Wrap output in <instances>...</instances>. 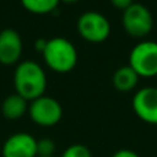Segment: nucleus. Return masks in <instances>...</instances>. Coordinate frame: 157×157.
I'll return each instance as SVG.
<instances>
[{"label": "nucleus", "instance_id": "f257e3e1", "mask_svg": "<svg viewBox=\"0 0 157 157\" xmlns=\"http://www.w3.org/2000/svg\"><path fill=\"white\" fill-rule=\"evenodd\" d=\"M15 94L28 102L46 95L47 76L44 69L35 61H22L14 72Z\"/></svg>", "mask_w": 157, "mask_h": 157}, {"label": "nucleus", "instance_id": "f03ea898", "mask_svg": "<svg viewBox=\"0 0 157 157\" xmlns=\"http://www.w3.org/2000/svg\"><path fill=\"white\" fill-rule=\"evenodd\" d=\"M41 54L46 65L57 73H68L77 65V50L75 44L65 37H52L47 40L46 48Z\"/></svg>", "mask_w": 157, "mask_h": 157}, {"label": "nucleus", "instance_id": "7ed1b4c3", "mask_svg": "<svg viewBox=\"0 0 157 157\" xmlns=\"http://www.w3.org/2000/svg\"><path fill=\"white\" fill-rule=\"evenodd\" d=\"M110 32L112 28L109 19L97 11H87L77 19V33L88 43H103L109 39Z\"/></svg>", "mask_w": 157, "mask_h": 157}, {"label": "nucleus", "instance_id": "20e7f679", "mask_svg": "<svg viewBox=\"0 0 157 157\" xmlns=\"http://www.w3.org/2000/svg\"><path fill=\"white\" fill-rule=\"evenodd\" d=\"M128 66L135 71L139 77L152 78L157 76V43L141 41L130 52Z\"/></svg>", "mask_w": 157, "mask_h": 157}, {"label": "nucleus", "instance_id": "39448f33", "mask_svg": "<svg viewBox=\"0 0 157 157\" xmlns=\"http://www.w3.org/2000/svg\"><path fill=\"white\" fill-rule=\"evenodd\" d=\"M121 25L131 37L142 39L152 32L155 21L152 13L146 6L141 3H134L125 11H123Z\"/></svg>", "mask_w": 157, "mask_h": 157}, {"label": "nucleus", "instance_id": "423d86ee", "mask_svg": "<svg viewBox=\"0 0 157 157\" xmlns=\"http://www.w3.org/2000/svg\"><path fill=\"white\" fill-rule=\"evenodd\" d=\"M28 114L30 120L40 127H54L62 120L63 110L55 98L43 95L29 103Z\"/></svg>", "mask_w": 157, "mask_h": 157}, {"label": "nucleus", "instance_id": "0eeeda50", "mask_svg": "<svg viewBox=\"0 0 157 157\" xmlns=\"http://www.w3.org/2000/svg\"><path fill=\"white\" fill-rule=\"evenodd\" d=\"M132 109L142 121L157 125V87L138 90L132 98Z\"/></svg>", "mask_w": 157, "mask_h": 157}, {"label": "nucleus", "instance_id": "6e6552de", "mask_svg": "<svg viewBox=\"0 0 157 157\" xmlns=\"http://www.w3.org/2000/svg\"><path fill=\"white\" fill-rule=\"evenodd\" d=\"M3 157H37V139L28 132L8 136L2 146Z\"/></svg>", "mask_w": 157, "mask_h": 157}, {"label": "nucleus", "instance_id": "1a4fd4ad", "mask_svg": "<svg viewBox=\"0 0 157 157\" xmlns=\"http://www.w3.org/2000/svg\"><path fill=\"white\" fill-rule=\"evenodd\" d=\"M24 43L15 29H3L0 32V63L4 66L17 65L22 57Z\"/></svg>", "mask_w": 157, "mask_h": 157}, {"label": "nucleus", "instance_id": "9d476101", "mask_svg": "<svg viewBox=\"0 0 157 157\" xmlns=\"http://www.w3.org/2000/svg\"><path fill=\"white\" fill-rule=\"evenodd\" d=\"M28 101L18 94H11L2 102V114L7 120H19L28 113Z\"/></svg>", "mask_w": 157, "mask_h": 157}, {"label": "nucleus", "instance_id": "9b49d317", "mask_svg": "<svg viewBox=\"0 0 157 157\" xmlns=\"http://www.w3.org/2000/svg\"><path fill=\"white\" fill-rule=\"evenodd\" d=\"M138 80H139V76L135 73V71L128 65L119 68L113 73V77H112L113 87L117 91H121V92L132 91L136 87V84H138Z\"/></svg>", "mask_w": 157, "mask_h": 157}, {"label": "nucleus", "instance_id": "f8f14e48", "mask_svg": "<svg viewBox=\"0 0 157 157\" xmlns=\"http://www.w3.org/2000/svg\"><path fill=\"white\" fill-rule=\"evenodd\" d=\"M59 3V0H21V4L25 10L36 15H46L52 13Z\"/></svg>", "mask_w": 157, "mask_h": 157}, {"label": "nucleus", "instance_id": "ddd939ff", "mask_svg": "<svg viewBox=\"0 0 157 157\" xmlns=\"http://www.w3.org/2000/svg\"><path fill=\"white\" fill-rule=\"evenodd\" d=\"M61 157H92V153L86 145L75 144L66 147Z\"/></svg>", "mask_w": 157, "mask_h": 157}, {"label": "nucleus", "instance_id": "4468645a", "mask_svg": "<svg viewBox=\"0 0 157 157\" xmlns=\"http://www.w3.org/2000/svg\"><path fill=\"white\" fill-rule=\"evenodd\" d=\"M55 152V144L50 138L37 139V156L41 157H51Z\"/></svg>", "mask_w": 157, "mask_h": 157}, {"label": "nucleus", "instance_id": "2eb2a0df", "mask_svg": "<svg viewBox=\"0 0 157 157\" xmlns=\"http://www.w3.org/2000/svg\"><path fill=\"white\" fill-rule=\"evenodd\" d=\"M109 2L112 3V6H113L114 8H117V10H120L123 13V11H125L130 6L134 4V0H109Z\"/></svg>", "mask_w": 157, "mask_h": 157}, {"label": "nucleus", "instance_id": "dca6fc26", "mask_svg": "<svg viewBox=\"0 0 157 157\" xmlns=\"http://www.w3.org/2000/svg\"><path fill=\"white\" fill-rule=\"evenodd\" d=\"M112 157H139V156H138V153L131 149H120Z\"/></svg>", "mask_w": 157, "mask_h": 157}, {"label": "nucleus", "instance_id": "f3484780", "mask_svg": "<svg viewBox=\"0 0 157 157\" xmlns=\"http://www.w3.org/2000/svg\"><path fill=\"white\" fill-rule=\"evenodd\" d=\"M46 44H47V40H44V39H39L37 41H36V50L40 52H43V50L46 48Z\"/></svg>", "mask_w": 157, "mask_h": 157}, {"label": "nucleus", "instance_id": "a211bd4d", "mask_svg": "<svg viewBox=\"0 0 157 157\" xmlns=\"http://www.w3.org/2000/svg\"><path fill=\"white\" fill-rule=\"evenodd\" d=\"M62 3H66V4H73V3H77L78 0H59Z\"/></svg>", "mask_w": 157, "mask_h": 157}, {"label": "nucleus", "instance_id": "6ab92c4d", "mask_svg": "<svg viewBox=\"0 0 157 157\" xmlns=\"http://www.w3.org/2000/svg\"><path fill=\"white\" fill-rule=\"evenodd\" d=\"M37 157H41V156H37ZM51 157H55V156H51Z\"/></svg>", "mask_w": 157, "mask_h": 157}, {"label": "nucleus", "instance_id": "aec40b11", "mask_svg": "<svg viewBox=\"0 0 157 157\" xmlns=\"http://www.w3.org/2000/svg\"><path fill=\"white\" fill-rule=\"evenodd\" d=\"M156 78H157V76H156Z\"/></svg>", "mask_w": 157, "mask_h": 157}]
</instances>
